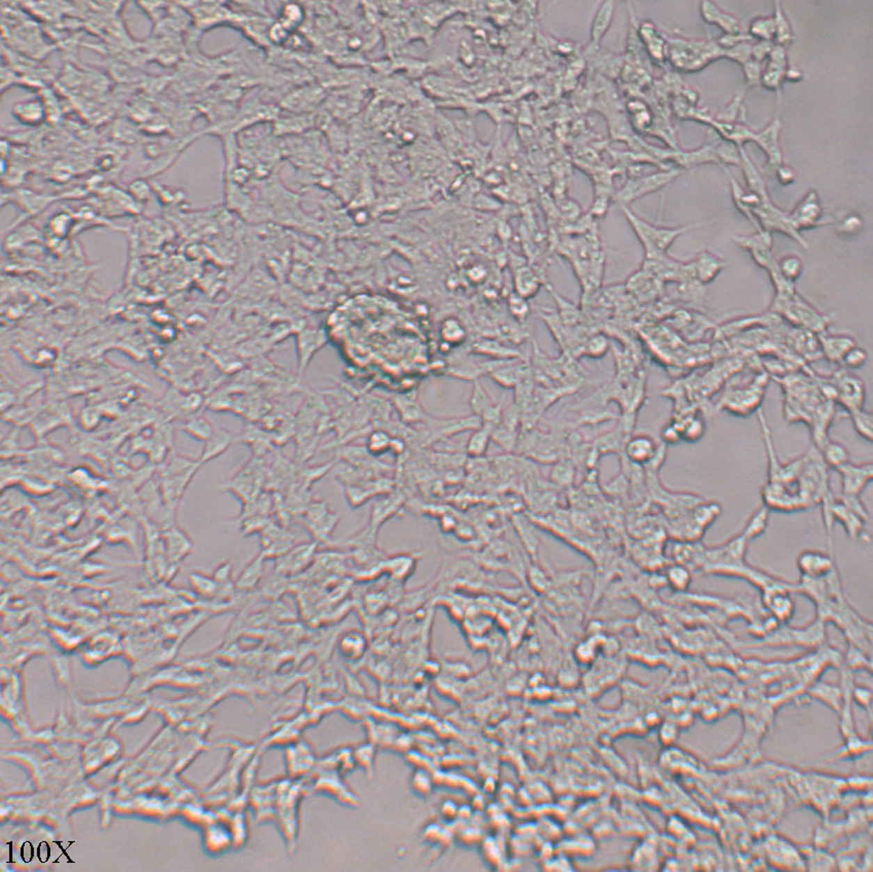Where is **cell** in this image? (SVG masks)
I'll list each match as a JSON object with an SVG mask.
<instances>
[{
    "instance_id": "cell-42",
    "label": "cell",
    "mask_w": 873,
    "mask_h": 872,
    "mask_svg": "<svg viewBox=\"0 0 873 872\" xmlns=\"http://www.w3.org/2000/svg\"><path fill=\"white\" fill-rule=\"evenodd\" d=\"M867 360V351L858 345H854L847 351L840 364L848 369H860L865 365Z\"/></svg>"
},
{
    "instance_id": "cell-19",
    "label": "cell",
    "mask_w": 873,
    "mask_h": 872,
    "mask_svg": "<svg viewBox=\"0 0 873 872\" xmlns=\"http://www.w3.org/2000/svg\"><path fill=\"white\" fill-rule=\"evenodd\" d=\"M12 113L22 124L36 126L45 120V108L40 99H29L17 103L13 107Z\"/></svg>"
},
{
    "instance_id": "cell-14",
    "label": "cell",
    "mask_w": 873,
    "mask_h": 872,
    "mask_svg": "<svg viewBox=\"0 0 873 872\" xmlns=\"http://www.w3.org/2000/svg\"><path fill=\"white\" fill-rule=\"evenodd\" d=\"M700 12L702 18L707 24H715L718 26L725 34H741V24L736 17L721 10L717 4L711 1H703L700 4Z\"/></svg>"
},
{
    "instance_id": "cell-41",
    "label": "cell",
    "mask_w": 873,
    "mask_h": 872,
    "mask_svg": "<svg viewBox=\"0 0 873 872\" xmlns=\"http://www.w3.org/2000/svg\"><path fill=\"white\" fill-rule=\"evenodd\" d=\"M743 98H744V95L737 94L732 99V102L719 112L716 120L723 122H737V120H739V116L740 114L742 116Z\"/></svg>"
},
{
    "instance_id": "cell-5",
    "label": "cell",
    "mask_w": 873,
    "mask_h": 872,
    "mask_svg": "<svg viewBox=\"0 0 873 872\" xmlns=\"http://www.w3.org/2000/svg\"><path fill=\"white\" fill-rule=\"evenodd\" d=\"M682 174V170L670 169L654 173L640 178L629 181L623 189L618 194L617 200L621 207L626 206L629 203L634 202L647 194L662 189L666 185L675 180Z\"/></svg>"
},
{
    "instance_id": "cell-15",
    "label": "cell",
    "mask_w": 873,
    "mask_h": 872,
    "mask_svg": "<svg viewBox=\"0 0 873 872\" xmlns=\"http://www.w3.org/2000/svg\"><path fill=\"white\" fill-rule=\"evenodd\" d=\"M693 262L695 280L704 286L713 282L727 267L723 259L708 250L700 252Z\"/></svg>"
},
{
    "instance_id": "cell-34",
    "label": "cell",
    "mask_w": 873,
    "mask_h": 872,
    "mask_svg": "<svg viewBox=\"0 0 873 872\" xmlns=\"http://www.w3.org/2000/svg\"><path fill=\"white\" fill-rule=\"evenodd\" d=\"M851 420H852L854 429L857 431L858 435L863 439L872 442L873 440V415L872 411L862 409L854 411L849 414Z\"/></svg>"
},
{
    "instance_id": "cell-49",
    "label": "cell",
    "mask_w": 873,
    "mask_h": 872,
    "mask_svg": "<svg viewBox=\"0 0 873 872\" xmlns=\"http://www.w3.org/2000/svg\"><path fill=\"white\" fill-rule=\"evenodd\" d=\"M773 47V42H758L752 45V59L762 63L764 60L769 58L771 49Z\"/></svg>"
},
{
    "instance_id": "cell-23",
    "label": "cell",
    "mask_w": 873,
    "mask_h": 872,
    "mask_svg": "<svg viewBox=\"0 0 873 872\" xmlns=\"http://www.w3.org/2000/svg\"><path fill=\"white\" fill-rule=\"evenodd\" d=\"M482 427V420L479 416L472 414L471 416H464V418H455V420H444L440 422L438 427L439 437H450V436L457 435V434L464 433L466 431H475Z\"/></svg>"
},
{
    "instance_id": "cell-36",
    "label": "cell",
    "mask_w": 873,
    "mask_h": 872,
    "mask_svg": "<svg viewBox=\"0 0 873 872\" xmlns=\"http://www.w3.org/2000/svg\"><path fill=\"white\" fill-rule=\"evenodd\" d=\"M393 438L384 429H375L367 439V451L372 455H382L390 451Z\"/></svg>"
},
{
    "instance_id": "cell-51",
    "label": "cell",
    "mask_w": 873,
    "mask_h": 872,
    "mask_svg": "<svg viewBox=\"0 0 873 872\" xmlns=\"http://www.w3.org/2000/svg\"><path fill=\"white\" fill-rule=\"evenodd\" d=\"M606 347H607L606 340H605L604 338H602V336H596V338H594L593 340L590 341V344H589V347H588V349H589V351H590V354H591V356H595V357H598V356H602L603 354H604L605 349H606Z\"/></svg>"
},
{
    "instance_id": "cell-32",
    "label": "cell",
    "mask_w": 873,
    "mask_h": 872,
    "mask_svg": "<svg viewBox=\"0 0 873 872\" xmlns=\"http://www.w3.org/2000/svg\"><path fill=\"white\" fill-rule=\"evenodd\" d=\"M778 271L784 280L787 282L794 283L799 280L805 271V265L801 257L796 255H787L780 259L777 262Z\"/></svg>"
},
{
    "instance_id": "cell-46",
    "label": "cell",
    "mask_w": 873,
    "mask_h": 872,
    "mask_svg": "<svg viewBox=\"0 0 873 872\" xmlns=\"http://www.w3.org/2000/svg\"><path fill=\"white\" fill-rule=\"evenodd\" d=\"M742 66L747 85L749 86L760 85L762 73V63L751 59Z\"/></svg>"
},
{
    "instance_id": "cell-20",
    "label": "cell",
    "mask_w": 873,
    "mask_h": 872,
    "mask_svg": "<svg viewBox=\"0 0 873 872\" xmlns=\"http://www.w3.org/2000/svg\"><path fill=\"white\" fill-rule=\"evenodd\" d=\"M615 2L608 0L602 2L598 8L591 26V40L595 45L601 42L611 28L615 17Z\"/></svg>"
},
{
    "instance_id": "cell-1",
    "label": "cell",
    "mask_w": 873,
    "mask_h": 872,
    "mask_svg": "<svg viewBox=\"0 0 873 872\" xmlns=\"http://www.w3.org/2000/svg\"><path fill=\"white\" fill-rule=\"evenodd\" d=\"M624 217L628 220L635 235L645 248L646 260H660L667 256L668 250L673 245L674 241L689 230L701 228L705 223L689 224L678 228H665L656 226L645 221L643 218L633 213L627 206L621 207Z\"/></svg>"
},
{
    "instance_id": "cell-16",
    "label": "cell",
    "mask_w": 873,
    "mask_h": 872,
    "mask_svg": "<svg viewBox=\"0 0 873 872\" xmlns=\"http://www.w3.org/2000/svg\"><path fill=\"white\" fill-rule=\"evenodd\" d=\"M235 442V437L226 429L221 427H215L211 437L204 442V448H203L202 455H200V463L202 465L221 457L226 452L230 446Z\"/></svg>"
},
{
    "instance_id": "cell-52",
    "label": "cell",
    "mask_w": 873,
    "mask_h": 872,
    "mask_svg": "<svg viewBox=\"0 0 873 872\" xmlns=\"http://www.w3.org/2000/svg\"><path fill=\"white\" fill-rule=\"evenodd\" d=\"M803 79V74L801 69L794 66L788 67L785 73V81H790V83H799Z\"/></svg>"
},
{
    "instance_id": "cell-27",
    "label": "cell",
    "mask_w": 873,
    "mask_h": 872,
    "mask_svg": "<svg viewBox=\"0 0 873 872\" xmlns=\"http://www.w3.org/2000/svg\"><path fill=\"white\" fill-rule=\"evenodd\" d=\"M491 435L492 431L485 427H480L479 429L473 431L466 446L469 457H474V459L484 457L492 440Z\"/></svg>"
},
{
    "instance_id": "cell-38",
    "label": "cell",
    "mask_w": 873,
    "mask_h": 872,
    "mask_svg": "<svg viewBox=\"0 0 873 872\" xmlns=\"http://www.w3.org/2000/svg\"><path fill=\"white\" fill-rule=\"evenodd\" d=\"M491 439L505 451L514 450L519 443L517 429H510L501 425L492 431Z\"/></svg>"
},
{
    "instance_id": "cell-40",
    "label": "cell",
    "mask_w": 873,
    "mask_h": 872,
    "mask_svg": "<svg viewBox=\"0 0 873 872\" xmlns=\"http://www.w3.org/2000/svg\"><path fill=\"white\" fill-rule=\"evenodd\" d=\"M477 353L485 354L488 356H494L496 360H512L514 358L513 351L505 347H501L498 342L494 341H483L480 342L475 347Z\"/></svg>"
},
{
    "instance_id": "cell-44",
    "label": "cell",
    "mask_w": 873,
    "mask_h": 872,
    "mask_svg": "<svg viewBox=\"0 0 873 872\" xmlns=\"http://www.w3.org/2000/svg\"><path fill=\"white\" fill-rule=\"evenodd\" d=\"M668 580L676 590H684L691 582V575L686 567L676 565L668 571Z\"/></svg>"
},
{
    "instance_id": "cell-8",
    "label": "cell",
    "mask_w": 873,
    "mask_h": 872,
    "mask_svg": "<svg viewBox=\"0 0 873 872\" xmlns=\"http://www.w3.org/2000/svg\"><path fill=\"white\" fill-rule=\"evenodd\" d=\"M836 472L842 477V494L860 496L872 481L873 465L872 461L857 465L849 461Z\"/></svg>"
},
{
    "instance_id": "cell-43",
    "label": "cell",
    "mask_w": 873,
    "mask_h": 872,
    "mask_svg": "<svg viewBox=\"0 0 873 872\" xmlns=\"http://www.w3.org/2000/svg\"><path fill=\"white\" fill-rule=\"evenodd\" d=\"M752 45L753 43L750 42H743L730 49H725V57L740 65H744L752 59Z\"/></svg>"
},
{
    "instance_id": "cell-3",
    "label": "cell",
    "mask_w": 873,
    "mask_h": 872,
    "mask_svg": "<svg viewBox=\"0 0 873 872\" xmlns=\"http://www.w3.org/2000/svg\"><path fill=\"white\" fill-rule=\"evenodd\" d=\"M771 308L781 312L793 325L812 333H823L831 323L828 317L817 312L816 308L797 297L795 293L790 296H776Z\"/></svg>"
},
{
    "instance_id": "cell-50",
    "label": "cell",
    "mask_w": 873,
    "mask_h": 872,
    "mask_svg": "<svg viewBox=\"0 0 873 872\" xmlns=\"http://www.w3.org/2000/svg\"><path fill=\"white\" fill-rule=\"evenodd\" d=\"M572 468L569 466L566 465V463L557 465L552 470L553 480L555 481V483H558V484H566L574 477V473H572Z\"/></svg>"
},
{
    "instance_id": "cell-4",
    "label": "cell",
    "mask_w": 873,
    "mask_h": 872,
    "mask_svg": "<svg viewBox=\"0 0 873 872\" xmlns=\"http://www.w3.org/2000/svg\"><path fill=\"white\" fill-rule=\"evenodd\" d=\"M831 381L835 390V403L842 406L847 413L850 414L863 408L865 384L861 379L848 372L846 369H840L834 373Z\"/></svg>"
},
{
    "instance_id": "cell-21",
    "label": "cell",
    "mask_w": 873,
    "mask_h": 872,
    "mask_svg": "<svg viewBox=\"0 0 873 872\" xmlns=\"http://www.w3.org/2000/svg\"><path fill=\"white\" fill-rule=\"evenodd\" d=\"M515 293L525 299L537 294L541 288V280L533 269L528 267H518L514 275Z\"/></svg>"
},
{
    "instance_id": "cell-39",
    "label": "cell",
    "mask_w": 873,
    "mask_h": 872,
    "mask_svg": "<svg viewBox=\"0 0 873 872\" xmlns=\"http://www.w3.org/2000/svg\"><path fill=\"white\" fill-rule=\"evenodd\" d=\"M397 407L399 413L405 422H419L425 418V413L421 410L420 406L410 399H400L397 401Z\"/></svg>"
},
{
    "instance_id": "cell-45",
    "label": "cell",
    "mask_w": 873,
    "mask_h": 872,
    "mask_svg": "<svg viewBox=\"0 0 873 872\" xmlns=\"http://www.w3.org/2000/svg\"><path fill=\"white\" fill-rule=\"evenodd\" d=\"M509 308L514 318L524 321L529 314V306L527 299L514 293L509 299Z\"/></svg>"
},
{
    "instance_id": "cell-31",
    "label": "cell",
    "mask_w": 873,
    "mask_h": 872,
    "mask_svg": "<svg viewBox=\"0 0 873 872\" xmlns=\"http://www.w3.org/2000/svg\"><path fill=\"white\" fill-rule=\"evenodd\" d=\"M775 21L773 17H760L750 24L749 36L758 42H773L775 40Z\"/></svg>"
},
{
    "instance_id": "cell-48",
    "label": "cell",
    "mask_w": 873,
    "mask_h": 872,
    "mask_svg": "<svg viewBox=\"0 0 873 872\" xmlns=\"http://www.w3.org/2000/svg\"><path fill=\"white\" fill-rule=\"evenodd\" d=\"M775 171L780 184L783 185V187H788V185L793 184V183L795 182V180H796V172H795V170L793 169L792 167H790V166L782 164V165L779 166V167H778Z\"/></svg>"
},
{
    "instance_id": "cell-7",
    "label": "cell",
    "mask_w": 873,
    "mask_h": 872,
    "mask_svg": "<svg viewBox=\"0 0 873 872\" xmlns=\"http://www.w3.org/2000/svg\"><path fill=\"white\" fill-rule=\"evenodd\" d=\"M791 223L797 232L824 225L823 208L818 193L811 189L797 203L792 212L789 213Z\"/></svg>"
},
{
    "instance_id": "cell-26",
    "label": "cell",
    "mask_w": 873,
    "mask_h": 872,
    "mask_svg": "<svg viewBox=\"0 0 873 872\" xmlns=\"http://www.w3.org/2000/svg\"><path fill=\"white\" fill-rule=\"evenodd\" d=\"M640 34L652 57L659 61L664 60L666 42L654 25L645 22L641 25Z\"/></svg>"
},
{
    "instance_id": "cell-9",
    "label": "cell",
    "mask_w": 873,
    "mask_h": 872,
    "mask_svg": "<svg viewBox=\"0 0 873 872\" xmlns=\"http://www.w3.org/2000/svg\"><path fill=\"white\" fill-rule=\"evenodd\" d=\"M782 122L776 118L764 129L754 133L753 141L762 148L768 157V166L771 170L777 169L783 164V151L780 146L779 138Z\"/></svg>"
},
{
    "instance_id": "cell-47",
    "label": "cell",
    "mask_w": 873,
    "mask_h": 872,
    "mask_svg": "<svg viewBox=\"0 0 873 872\" xmlns=\"http://www.w3.org/2000/svg\"><path fill=\"white\" fill-rule=\"evenodd\" d=\"M661 436H662V440L666 445H675L680 440H682L680 429L675 422H671V424L666 426L662 429Z\"/></svg>"
},
{
    "instance_id": "cell-6",
    "label": "cell",
    "mask_w": 873,
    "mask_h": 872,
    "mask_svg": "<svg viewBox=\"0 0 873 872\" xmlns=\"http://www.w3.org/2000/svg\"><path fill=\"white\" fill-rule=\"evenodd\" d=\"M764 392V381L760 384H751L749 388L732 390L723 396L719 406L738 416L749 415L760 409Z\"/></svg>"
},
{
    "instance_id": "cell-30",
    "label": "cell",
    "mask_w": 873,
    "mask_h": 872,
    "mask_svg": "<svg viewBox=\"0 0 873 872\" xmlns=\"http://www.w3.org/2000/svg\"><path fill=\"white\" fill-rule=\"evenodd\" d=\"M469 405H470L473 414L479 416L480 418L492 405H494V402L490 398L489 395H488L487 390L480 383V379L473 381L472 393H471Z\"/></svg>"
},
{
    "instance_id": "cell-18",
    "label": "cell",
    "mask_w": 873,
    "mask_h": 872,
    "mask_svg": "<svg viewBox=\"0 0 873 872\" xmlns=\"http://www.w3.org/2000/svg\"><path fill=\"white\" fill-rule=\"evenodd\" d=\"M710 125L723 137V141L730 142L738 148H744L745 143L753 141L755 132L740 122H723L712 120Z\"/></svg>"
},
{
    "instance_id": "cell-12",
    "label": "cell",
    "mask_w": 873,
    "mask_h": 872,
    "mask_svg": "<svg viewBox=\"0 0 873 872\" xmlns=\"http://www.w3.org/2000/svg\"><path fill=\"white\" fill-rule=\"evenodd\" d=\"M797 567L805 578H822L834 569L831 555L807 550L797 558Z\"/></svg>"
},
{
    "instance_id": "cell-33",
    "label": "cell",
    "mask_w": 873,
    "mask_h": 872,
    "mask_svg": "<svg viewBox=\"0 0 873 872\" xmlns=\"http://www.w3.org/2000/svg\"><path fill=\"white\" fill-rule=\"evenodd\" d=\"M768 521L769 509L766 508V506H762V508L758 509V510L751 516V518H750L748 522H747L746 526H745L744 528V532L742 533L743 537H744L747 541L760 537V534H762V533L766 532Z\"/></svg>"
},
{
    "instance_id": "cell-37",
    "label": "cell",
    "mask_w": 873,
    "mask_h": 872,
    "mask_svg": "<svg viewBox=\"0 0 873 872\" xmlns=\"http://www.w3.org/2000/svg\"><path fill=\"white\" fill-rule=\"evenodd\" d=\"M714 151L719 164H723L725 167L727 166H740V148L734 145V144L723 141V140L721 143L715 146Z\"/></svg>"
},
{
    "instance_id": "cell-24",
    "label": "cell",
    "mask_w": 873,
    "mask_h": 872,
    "mask_svg": "<svg viewBox=\"0 0 873 872\" xmlns=\"http://www.w3.org/2000/svg\"><path fill=\"white\" fill-rule=\"evenodd\" d=\"M775 12H773V21H775V40L773 45H780V47H786L791 45L795 40L794 34L792 32V28L787 17L784 14L782 10L781 3L776 1L773 3Z\"/></svg>"
},
{
    "instance_id": "cell-2",
    "label": "cell",
    "mask_w": 873,
    "mask_h": 872,
    "mask_svg": "<svg viewBox=\"0 0 873 872\" xmlns=\"http://www.w3.org/2000/svg\"><path fill=\"white\" fill-rule=\"evenodd\" d=\"M670 61L680 70L698 71L710 62L725 57V49L713 42H693L674 38L668 47Z\"/></svg>"
},
{
    "instance_id": "cell-17",
    "label": "cell",
    "mask_w": 873,
    "mask_h": 872,
    "mask_svg": "<svg viewBox=\"0 0 873 872\" xmlns=\"http://www.w3.org/2000/svg\"><path fill=\"white\" fill-rule=\"evenodd\" d=\"M831 515L834 522L838 521L842 524L851 539H858L865 535L864 534L865 533L864 532V525H865L866 521H864L857 514L849 510L847 507H844L842 502H838L836 498H834L833 502H832Z\"/></svg>"
},
{
    "instance_id": "cell-29",
    "label": "cell",
    "mask_w": 873,
    "mask_h": 872,
    "mask_svg": "<svg viewBox=\"0 0 873 872\" xmlns=\"http://www.w3.org/2000/svg\"><path fill=\"white\" fill-rule=\"evenodd\" d=\"M215 427L203 415L194 416L183 426V431L196 441L206 442L213 434Z\"/></svg>"
},
{
    "instance_id": "cell-35",
    "label": "cell",
    "mask_w": 873,
    "mask_h": 872,
    "mask_svg": "<svg viewBox=\"0 0 873 872\" xmlns=\"http://www.w3.org/2000/svg\"><path fill=\"white\" fill-rule=\"evenodd\" d=\"M836 232L844 237H854L863 230V220L858 214L848 213L834 221Z\"/></svg>"
},
{
    "instance_id": "cell-28",
    "label": "cell",
    "mask_w": 873,
    "mask_h": 872,
    "mask_svg": "<svg viewBox=\"0 0 873 872\" xmlns=\"http://www.w3.org/2000/svg\"><path fill=\"white\" fill-rule=\"evenodd\" d=\"M675 424L680 429L682 439L689 442V443H695V442L700 441L705 435L706 429H707L705 420L702 418L701 416L695 415V414L687 416L686 420L682 422V424H677V422H675Z\"/></svg>"
},
{
    "instance_id": "cell-10",
    "label": "cell",
    "mask_w": 873,
    "mask_h": 872,
    "mask_svg": "<svg viewBox=\"0 0 873 872\" xmlns=\"http://www.w3.org/2000/svg\"><path fill=\"white\" fill-rule=\"evenodd\" d=\"M788 68L787 53L786 47L773 45V49L769 56V62L766 68L762 70L760 84L776 93H780L782 84L785 81V73Z\"/></svg>"
},
{
    "instance_id": "cell-25",
    "label": "cell",
    "mask_w": 873,
    "mask_h": 872,
    "mask_svg": "<svg viewBox=\"0 0 873 872\" xmlns=\"http://www.w3.org/2000/svg\"><path fill=\"white\" fill-rule=\"evenodd\" d=\"M440 338L445 344L449 347H457L462 344L466 340V327L457 318H447L441 323Z\"/></svg>"
},
{
    "instance_id": "cell-11",
    "label": "cell",
    "mask_w": 873,
    "mask_h": 872,
    "mask_svg": "<svg viewBox=\"0 0 873 872\" xmlns=\"http://www.w3.org/2000/svg\"><path fill=\"white\" fill-rule=\"evenodd\" d=\"M659 450L660 448L654 438L643 434L631 437L624 446L627 459L636 465L652 463L658 455Z\"/></svg>"
},
{
    "instance_id": "cell-22",
    "label": "cell",
    "mask_w": 873,
    "mask_h": 872,
    "mask_svg": "<svg viewBox=\"0 0 873 872\" xmlns=\"http://www.w3.org/2000/svg\"><path fill=\"white\" fill-rule=\"evenodd\" d=\"M819 452L826 467L831 470H836L851 461L849 449L844 444L833 441L831 438L819 449Z\"/></svg>"
},
{
    "instance_id": "cell-13",
    "label": "cell",
    "mask_w": 873,
    "mask_h": 872,
    "mask_svg": "<svg viewBox=\"0 0 873 872\" xmlns=\"http://www.w3.org/2000/svg\"><path fill=\"white\" fill-rule=\"evenodd\" d=\"M819 345L823 357L832 363L840 364L847 351L856 345L853 338L844 334H818Z\"/></svg>"
}]
</instances>
